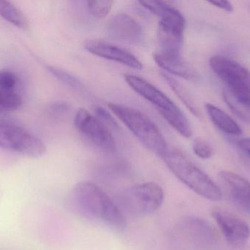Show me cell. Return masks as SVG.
<instances>
[{
	"label": "cell",
	"mask_w": 250,
	"mask_h": 250,
	"mask_svg": "<svg viewBox=\"0 0 250 250\" xmlns=\"http://www.w3.org/2000/svg\"><path fill=\"white\" fill-rule=\"evenodd\" d=\"M66 204L69 209L79 215L103 222L117 230L126 228L124 213L100 186L92 182L78 183L67 196Z\"/></svg>",
	"instance_id": "1"
},
{
	"label": "cell",
	"mask_w": 250,
	"mask_h": 250,
	"mask_svg": "<svg viewBox=\"0 0 250 250\" xmlns=\"http://www.w3.org/2000/svg\"><path fill=\"white\" fill-rule=\"evenodd\" d=\"M126 84L143 98L151 103L158 110L163 118L184 137L192 135L190 124L179 107L158 88L143 78L132 74H125Z\"/></svg>",
	"instance_id": "2"
},
{
	"label": "cell",
	"mask_w": 250,
	"mask_h": 250,
	"mask_svg": "<svg viewBox=\"0 0 250 250\" xmlns=\"http://www.w3.org/2000/svg\"><path fill=\"white\" fill-rule=\"evenodd\" d=\"M162 158L173 175L200 196L211 201L223 198L217 184L180 151L167 150Z\"/></svg>",
	"instance_id": "3"
},
{
	"label": "cell",
	"mask_w": 250,
	"mask_h": 250,
	"mask_svg": "<svg viewBox=\"0 0 250 250\" xmlns=\"http://www.w3.org/2000/svg\"><path fill=\"white\" fill-rule=\"evenodd\" d=\"M108 107L147 149L161 157L164 155L167 151L166 139L148 116L121 104L110 103Z\"/></svg>",
	"instance_id": "4"
},
{
	"label": "cell",
	"mask_w": 250,
	"mask_h": 250,
	"mask_svg": "<svg viewBox=\"0 0 250 250\" xmlns=\"http://www.w3.org/2000/svg\"><path fill=\"white\" fill-rule=\"evenodd\" d=\"M0 148L31 158H39L46 152V146L38 136L3 120H0Z\"/></svg>",
	"instance_id": "5"
},
{
	"label": "cell",
	"mask_w": 250,
	"mask_h": 250,
	"mask_svg": "<svg viewBox=\"0 0 250 250\" xmlns=\"http://www.w3.org/2000/svg\"><path fill=\"white\" fill-rule=\"evenodd\" d=\"M213 71L227 85L233 95L250 100V71L235 60L221 56L210 59Z\"/></svg>",
	"instance_id": "6"
},
{
	"label": "cell",
	"mask_w": 250,
	"mask_h": 250,
	"mask_svg": "<svg viewBox=\"0 0 250 250\" xmlns=\"http://www.w3.org/2000/svg\"><path fill=\"white\" fill-rule=\"evenodd\" d=\"M120 199L122 205L128 211L138 214H150L161 206L164 201V192L157 183L147 182L129 188Z\"/></svg>",
	"instance_id": "7"
},
{
	"label": "cell",
	"mask_w": 250,
	"mask_h": 250,
	"mask_svg": "<svg viewBox=\"0 0 250 250\" xmlns=\"http://www.w3.org/2000/svg\"><path fill=\"white\" fill-rule=\"evenodd\" d=\"M74 125L79 133L98 150L108 153L117 151L115 139L109 129L87 110L80 109L76 113Z\"/></svg>",
	"instance_id": "8"
},
{
	"label": "cell",
	"mask_w": 250,
	"mask_h": 250,
	"mask_svg": "<svg viewBox=\"0 0 250 250\" xmlns=\"http://www.w3.org/2000/svg\"><path fill=\"white\" fill-rule=\"evenodd\" d=\"M211 215L231 246L239 248L247 243L250 236V229L246 222L225 210L214 209Z\"/></svg>",
	"instance_id": "9"
},
{
	"label": "cell",
	"mask_w": 250,
	"mask_h": 250,
	"mask_svg": "<svg viewBox=\"0 0 250 250\" xmlns=\"http://www.w3.org/2000/svg\"><path fill=\"white\" fill-rule=\"evenodd\" d=\"M106 32L111 39L126 44H140L144 38L142 26L126 13L111 18L107 23Z\"/></svg>",
	"instance_id": "10"
},
{
	"label": "cell",
	"mask_w": 250,
	"mask_h": 250,
	"mask_svg": "<svg viewBox=\"0 0 250 250\" xmlns=\"http://www.w3.org/2000/svg\"><path fill=\"white\" fill-rule=\"evenodd\" d=\"M84 48L91 54L101 58L121 63L135 70L142 69V63L134 54L118 45L95 40L87 41Z\"/></svg>",
	"instance_id": "11"
},
{
	"label": "cell",
	"mask_w": 250,
	"mask_h": 250,
	"mask_svg": "<svg viewBox=\"0 0 250 250\" xmlns=\"http://www.w3.org/2000/svg\"><path fill=\"white\" fill-rule=\"evenodd\" d=\"M139 3L144 8L158 16V27L184 34L185 17L176 7L164 1H140Z\"/></svg>",
	"instance_id": "12"
},
{
	"label": "cell",
	"mask_w": 250,
	"mask_h": 250,
	"mask_svg": "<svg viewBox=\"0 0 250 250\" xmlns=\"http://www.w3.org/2000/svg\"><path fill=\"white\" fill-rule=\"evenodd\" d=\"M219 178L227 187L234 202L242 209L250 214V183L245 178L233 172L219 173Z\"/></svg>",
	"instance_id": "13"
},
{
	"label": "cell",
	"mask_w": 250,
	"mask_h": 250,
	"mask_svg": "<svg viewBox=\"0 0 250 250\" xmlns=\"http://www.w3.org/2000/svg\"><path fill=\"white\" fill-rule=\"evenodd\" d=\"M154 60L162 69L171 74L188 80H195L198 78V73L195 69L186 63L182 56L172 57L158 52L154 54Z\"/></svg>",
	"instance_id": "14"
},
{
	"label": "cell",
	"mask_w": 250,
	"mask_h": 250,
	"mask_svg": "<svg viewBox=\"0 0 250 250\" xmlns=\"http://www.w3.org/2000/svg\"><path fill=\"white\" fill-rule=\"evenodd\" d=\"M206 110L211 121L217 128L228 135L239 136L242 134V129L230 115L211 104H206Z\"/></svg>",
	"instance_id": "15"
},
{
	"label": "cell",
	"mask_w": 250,
	"mask_h": 250,
	"mask_svg": "<svg viewBox=\"0 0 250 250\" xmlns=\"http://www.w3.org/2000/svg\"><path fill=\"white\" fill-rule=\"evenodd\" d=\"M162 76L164 78L167 85L170 87L173 92L176 94L178 97L180 98L181 101L185 104L188 110L197 117H201V112L199 107L197 104L196 101L194 99L193 97L190 95L188 90L179 82L176 80L174 78L169 76L166 73H162Z\"/></svg>",
	"instance_id": "16"
},
{
	"label": "cell",
	"mask_w": 250,
	"mask_h": 250,
	"mask_svg": "<svg viewBox=\"0 0 250 250\" xmlns=\"http://www.w3.org/2000/svg\"><path fill=\"white\" fill-rule=\"evenodd\" d=\"M0 16L16 27L21 29L29 28L27 17L10 1L0 0Z\"/></svg>",
	"instance_id": "17"
},
{
	"label": "cell",
	"mask_w": 250,
	"mask_h": 250,
	"mask_svg": "<svg viewBox=\"0 0 250 250\" xmlns=\"http://www.w3.org/2000/svg\"><path fill=\"white\" fill-rule=\"evenodd\" d=\"M223 98L229 108L244 121L250 123V101L239 98L228 89L223 91Z\"/></svg>",
	"instance_id": "18"
},
{
	"label": "cell",
	"mask_w": 250,
	"mask_h": 250,
	"mask_svg": "<svg viewBox=\"0 0 250 250\" xmlns=\"http://www.w3.org/2000/svg\"><path fill=\"white\" fill-rule=\"evenodd\" d=\"M21 104V98L16 91H7L0 88V113L15 111Z\"/></svg>",
	"instance_id": "19"
},
{
	"label": "cell",
	"mask_w": 250,
	"mask_h": 250,
	"mask_svg": "<svg viewBox=\"0 0 250 250\" xmlns=\"http://www.w3.org/2000/svg\"><path fill=\"white\" fill-rule=\"evenodd\" d=\"M47 68L54 77L57 78L59 81L62 82L64 85L74 89H79L82 86V82L78 78L63 69L54 67V66H48Z\"/></svg>",
	"instance_id": "20"
},
{
	"label": "cell",
	"mask_w": 250,
	"mask_h": 250,
	"mask_svg": "<svg viewBox=\"0 0 250 250\" xmlns=\"http://www.w3.org/2000/svg\"><path fill=\"white\" fill-rule=\"evenodd\" d=\"M88 10L89 13L98 19L105 17L112 8V1L108 0H96V1H87Z\"/></svg>",
	"instance_id": "21"
},
{
	"label": "cell",
	"mask_w": 250,
	"mask_h": 250,
	"mask_svg": "<svg viewBox=\"0 0 250 250\" xmlns=\"http://www.w3.org/2000/svg\"><path fill=\"white\" fill-rule=\"evenodd\" d=\"M192 150L197 157L203 159H208L211 158L214 154V151L211 145L208 142L201 139H195L194 141L192 144Z\"/></svg>",
	"instance_id": "22"
},
{
	"label": "cell",
	"mask_w": 250,
	"mask_h": 250,
	"mask_svg": "<svg viewBox=\"0 0 250 250\" xmlns=\"http://www.w3.org/2000/svg\"><path fill=\"white\" fill-rule=\"evenodd\" d=\"M17 82V76L13 72L0 70V88L7 91H15Z\"/></svg>",
	"instance_id": "23"
},
{
	"label": "cell",
	"mask_w": 250,
	"mask_h": 250,
	"mask_svg": "<svg viewBox=\"0 0 250 250\" xmlns=\"http://www.w3.org/2000/svg\"><path fill=\"white\" fill-rule=\"evenodd\" d=\"M95 113L96 117L107 127L108 128V126H110L113 129H118V124H117L115 119L111 115V113H108L105 109L103 108L100 106H97L95 108Z\"/></svg>",
	"instance_id": "24"
},
{
	"label": "cell",
	"mask_w": 250,
	"mask_h": 250,
	"mask_svg": "<svg viewBox=\"0 0 250 250\" xmlns=\"http://www.w3.org/2000/svg\"><path fill=\"white\" fill-rule=\"evenodd\" d=\"M238 146L250 158V138H243L238 142Z\"/></svg>",
	"instance_id": "25"
},
{
	"label": "cell",
	"mask_w": 250,
	"mask_h": 250,
	"mask_svg": "<svg viewBox=\"0 0 250 250\" xmlns=\"http://www.w3.org/2000/svg\"><path fill=\"white\" fill-rule=\"evenodd\" d=\"M210 4L226 10V12H232L233 10V5L229 1H210Z\"/></svg>",
	"instance_id": "26"
},
{
	"label": "cell",
	"mask_w": 250,
	"mask_h": 250,
	"mask_svg": "<svg viewBox=\"0 0 250 250\" xmlns=\"http://www.w3.org/2000/svg\"><path fill=\"white\" fill-rule=\"evenodd\" d=\"M69 107L67 104H64V103H57L54 104L51 107V110L55 113H63L65 112L68 111Z\"/></svg>",
	"instance_id": "27"
},
{
	"label": "cell",
	"mask_w": 250,
	"mask_h": 250,
	"mask_svg": "<svg viewBox=\"0 0 250 250\" xmlns=\"http://www.w3.org/2000/svg\"></svg>",
	"instance_id": "28"
}]
</instances>
